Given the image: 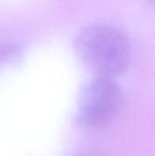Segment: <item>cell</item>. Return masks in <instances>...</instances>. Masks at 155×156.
Returning a JSON list of instances; mask_svg holds the SVG:
<instances>
[{"label":"cell","mask_w":155,"mask_h":156,"mask_svg":"<svg viewBox=\"0 0 155 156\" xmlns=\"http://www.w3.org/2000/svg\"><path fill=\"white\" fill-rule=\"evenodd\" d=\"M75 48L82 62L97 77L114 79L129 68L132 48L127 37L110 25H91L77 36Z\"/></svg>","instance_id":"obj_1"},{"label":"cell","mask_w":155,"mask_h":156,"mask_svg":"<svg viewBox=\"0 0 155 156\" xmlns=\"http://www.w3.org/2000/svg\"><path fill=\"white\" fill-rule=\"evenodd\" d=\"M122 103L123 92L114 79L97 77L82 92L78 120L86 127H101L116 117Z\"/></svg>","instance_id":"obj_2"},{"label":"cell","mask_w":155,"mask_h":156,"mask_svg":"<svg viewBox=\"0 0 155 156\" xmlns=\"http://www.w3.org/2000/svg\"><path fill=\"white\" fill-rule=\"evenodd\" d=\"M78 156H88V155H85V154H82V155H78Z\"/></svg>","instance_id":"obj_3"}]
</instances>
